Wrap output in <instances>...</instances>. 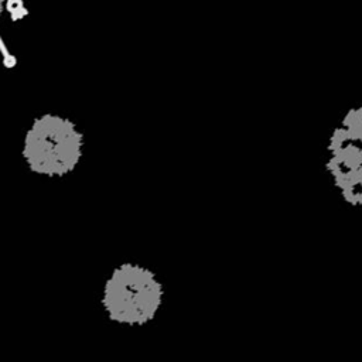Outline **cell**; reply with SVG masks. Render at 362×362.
<instances>
[{
	"instance_id": "cell-5",
	"label": "cell",
	"mask_w": 362,
	"mask_h": 362,
	"mask_svg": "<svg viewBox=\"0 0 362 362\" xmlns=\"http://www.w3.org/2000/svg\"><path fill=\"white\" fill-rule=\"evenodd\" d=\"M0 51H1V55H3V65L7 68V69H13L16 68L17 65V57L16 54L10 52L4 44V40L0 38Z\"/></svg>"
},
{
	"instance_id": "cell-2",
	"label": "cell",
	"mask_w": 362,
	"mask_h": 362,
	"mask_svg": "<svg viewBox=\"0 0 362 362\" xmlns=\"http://www.w3.org/2000/svg\"><path fill=\"white\" fill-rule=\"evenodd\" d=\"M165 298V284L158 273L146 263L126 259L103 277L98 304L110 324L143 328L157 320Z\"/></svg>"
},
{
	"instance_id": "cell-3",
	"label": "cell",
	"mask_w": 362,
	"mask_h": 362,
	"mask_svg": "<svg viewBox=\"0 0 362 362\" xmlns=\"http://www.w3.org/2000/svg\"><path fill=\"white\" fill-rule=\"evenodd\" d=\"M324 173L339 197L351 209L362 205V107L349 106L328 134Z\"/></svg>"
},
{
	"instance_id": "cell-4",
	"label": "cell",
	"mask_w": 362,
	"mask_h": 362,
	"mask_svg": "<svg viewBox=\"0 0 362 362\" xmlns=\"http://www.w3.org/2000/svg\"><path fill=\"white\" fill-rule=\"evenodd\" d=\"M1 6H3V13L8 16L11 23H18L30 14L25 3L21 0H7Z\"/></svg>"
},
{
	"instance_id": "cell-1",
	"label": "cell",
	"mask_w": 362,
	"mask_h": 362,
	"mask_svg": "<svg viewBox=\"0 0 362 362\" xmlns=\"http://www.w3.org/2000/svg\"><path fill=\"white\" fill-rule=\"evenodd\" d=\"M86 144L85 129L75 117L58 110H42L23 130L20 158L31 175L59 181L78 171Z\"/></svg>"
}]
</instances>
